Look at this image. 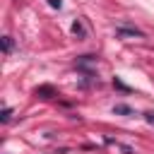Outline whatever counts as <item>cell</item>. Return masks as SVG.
<instances>
[{
  "label": "cell",
  "mask_w": 154,
  "mask_h": 154,
  "mask_svg": "<svg viewBox=\"0 0 154 154\" xmlns=\"http://www.w3.org/2000/svg\"><path fill=\"white\" fill-rule=\"evenodd\" d=\"M38 99H53V96H58V91H55V87H51V84H41V87H36V91H34Z\"/></svg>",
  "instance_id": "1"
},
{
  "label": "cell",
  "mask_w": 154,
  "mask_h": 154,
  "mask_svg": "<svg viewBox=\"0 0 154 154\" xmlns=\"http://www.w3.org/2000/svg\"><path fill=\"white\" fill-rule=\"evenodd\" d=\"M94 63H96V58H94V55H82V58H77V70L89 72V65H94Z\"/></svg>",
  "instance_id": "2"
},
{
  "label": "cell",
  "mask_w": 154,
  "mask_h": 154,
  "mask_svg": "<svg viewBox=\"0 0 154 154\" xmlns=\"http://www.w3.org/2000/svg\"><path fill=\"white\" fill-rule=\"evenodd\" d=\"M0 46H2V53H5V55H10V53H12V48H14L12 36H2V38H0Z\"/></svg>",
  "instance_id": "3"
},
{
  "label": "cell",
  "mask_w": 154,
  "mask_h": 154,
  "mask_svg": "<svg viewBox=\"0 0 154 154\" xmlns=\"http://www.w3.org/2000/svg\"><path fill=\"white\" fill-rule=\"evenodd\" d=\"M113 113H118V116H132V108L125 106V103H116L113 106Z\"/></svg>",
  "instance_id": "4"
},
{
  "label": "cell",
  "mask_w": 154,
  "mask_h": 154,
  "mask_svg": "<svg viewBox=\"0 0 154 154\" xmlns=\"http://www.w3.org/2000/svg\"><path fill=\"white\" fill-rule=\"evenodd\" d=\"M118 36H142V31H137V29H118Z\"/></svg>",
  "instance_id": "5"
},
{
  "label": "cell",
  "mask_w": 154,
  "mask_h": 154,
  "mask_svg": "<svg viewBox=\"0 0 154 154\" xmlns=\"http://www.w3.org/2000/svg\"><path fill=\"white\" fill-rule=\"evenodd\" d=\"M72 31H75L77 36H84V26H82V22H79V19H77V22L72 24Z\"/></svg>",
  "instance_id": "6"
},
{
  "label": "cell",
  "mask_w": 154,
  "mask_h": 154,
  "mask_svg": "<svg viewBox=\"0 0 154 154\" xmlns=\"http://www.w3.org/2000/svg\"><path fill=\"white\" fill-rule=\"evenodd\" d=\"M10 118H12V108H2V113H0V120H2V123H7Z\"/></svg>",
  "instance_id": "7"
},
{
  "label": "cell",
  "mask_w": 154,
  "mask_h": 154,
  "mask_svg": "<svg viewBox=\"0 0 154 154\" xmlns=\"http://www.w3.org/2000/svg\"><path fill=\"white\" fill-rule=\"evenodd\" d=\"M113 87H118V89H123V91H130V87H125V84H123V82H120L118 77L113 79Z\"/></svg>",
  "instance_id": "8"
},
{
  "label": "cell",
  "mask_w": 154,
  "mask_h": 154,
  "mask_svg": "<svg viewBox=\"0 0 154 154\" xmlns=\"http://www.w3.org/2000/svg\"><path fill=\"white\" fill-rule=\"evenodd\" d=\"M48 5H51V7H58V10L63 7V2H60V0H48Z\"/></svg>",
  "instance_id": "9"
},
{
  "label": "cell",
  "mask_w": 154,
  "mask_h": 154,
  "mask_svg": "<svg viewBox=\"0 0 154 154\" xmlns=\"http://www.w3.org/2000/svg\"><path fill=\"white\" fill-rule=\"evenodd\" d=\"M144 118H147V123H149V125H154V113H152V111H149V113H144Z\"/></svg>",
  "instance_id": "10"
}]
</instances>
